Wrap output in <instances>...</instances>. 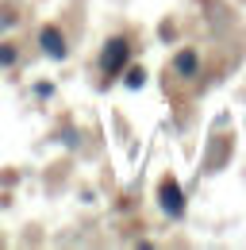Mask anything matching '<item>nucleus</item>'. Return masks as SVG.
Segmentation results:
<instances>
[{"mask_svg":"<svg viewBox=\"0 0 246 250\" xmlns=\"http://www.w3.org/2000/svg\"><path fill=\"white\" fill-rule=\"evenodd\" d=\"M39 42H42V50H46L50 58H65V39H62L58 27H42Z\"/></svg>","mask_w":246,"mask_h":250,"instance_id":"obj_2","label":"nucleus"},{"mask_svg":"<svg viewBox=\"0 0 246 250\" xmlns=\"http://www.w3.org/2000/svg\"><path fill=\"white\" fill-rule=\"evenodd\" d=\"M143 81H146L143 69H131V73H127V85H131V89H143Z\"/></svg>","mask_w":246,"mask_h":250,"instance_id":"obj_5","label":"nucleus"},{"mask_svg":"<svg viewBox=\"0 0 246 250\" xmlns=\"http://www.w3.org/2000/svg\"><path fill=\"white\" fill-rule=\"evenodd\" d=\"M16 62V54H12V46H0V65H12Z\"/></svg>","mask_w":246,"mask_h":250,"instance_id":"obj_6","label":"nucleus"},{"mask_svg":"<svg viewBox=\"0 0 246 250\" xmlns=\"http://www.w3.org/2000/svg\"><path fill=\"white\" fill-rule=\"evenodd\" d=\"M158 196H162V208H165L169 216H181V212H184V200H181V188H177V181H162Z\"/></svg>","mask_w":246,"mask_h":250,"instance_id":"obj_1","label":"nucleus"},{"mask_svg":"<svg viewBox=\"0 0 246 250\" xmlns=\"http://www.w3.org/2000/svg\"><path fill=\"white\" fill-rule=\"evenodd\" d=\"M100 62H104V69H108V73H116V69H120V65L127 62V42H123V39H112Z\"/></svg>","mask_w":246,"mask_h":250,"instance_id":"obj_3","label":"nucleus"},{"mask_svg":"<svg viewBox=\"0 0 246 250\" xmlns=\"http://www.w3.org/2000/svg\"><path fill=\"white\" fill-rule=\"evenodd\" d=\"M177 69H181V73H192V69H196V54H192V50L177 54Z\"/></svg>","mask_w":246,"mask_h":250,"instance_id":"obj_4","label":"nucleus"}]
</instances>
